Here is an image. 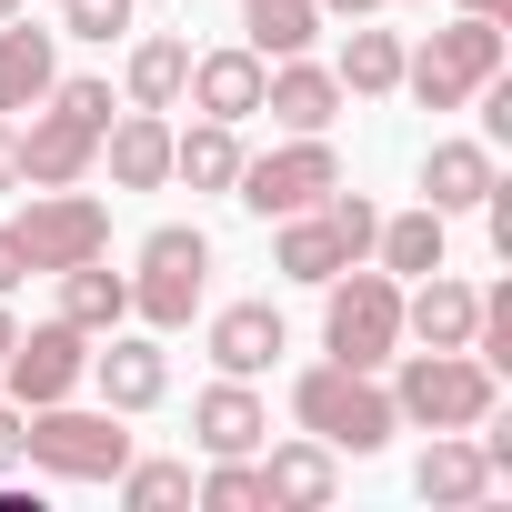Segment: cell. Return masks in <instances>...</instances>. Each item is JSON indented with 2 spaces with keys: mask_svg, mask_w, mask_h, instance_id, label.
Here are the masks:
<instances>
[{
  "mask_svg": "<svg viewBox=\"0 0 512 512\" xmlns=\"http://www.w3.org/2000/svg\"><path fill=\"white\" fill-rule=\"evenodd\" d=\"M372 201L362 191H322L312 211H282V241H272V272L282 282H302V292H322L332 272H352V262H372Z\"/></svg>",
  "mask_w": 512,
  "mask_h": 512,
  "instance_id": "obj_3",
  "label": "cell"
},
{
  "mask_svg": "<svg viewBox=\"0 0 512 512\" xmlns=\"http://www.w3.org/2000/svg\"><path fill=\"white\" fill-rule=\"evenodd\" d=\"M502 71V21L452 11L442 31H422V51H402V91L422 111H472V91Z\"/></svg>",
  "mask_w": 512,
  "mask_h": 512,
  "instance_id": "obj_6",
  "label": "cell"
},
{
  "mask_svg": "<svg viewBox=\"0 0 512 512\" xmlns=\"http://www.w3.org/2000/svg\"><path fill=\"white\" fill-rule=\"evenodd\" d=\"M472 322H482V292L452 272H422L402 292V342H422V352H472Z\"/></svg>",
  "mask_w": 512,
  "mask_h": 512,
  "instance_id": "obj_14",
  "label": "cell"
},
{
  "mask_svg": "<svg viewBox=\"0 0 512 512\" xmlns=\"http://www.w3.org/2000/svg\"><path fill=\"white\" fill-rule=\"evenodd\" d=\"M191 502H201V512H272V492H262V452H211V472L191 482Z\"/></svg>",
  "mask_w": 512,
  "mask_h": 512,
  "instance_id": "obj_29",
  "label": "cell"
},
{
  "mask_svg": "<svg viewBox=\"0 0 512 512\" xmlns=\"http://www.w3.org/2000/svg\"><path fill=\"white\" fill-rule=\"evenodd\" d=\"M101 171V131H81L71 111H31V131H21V191H61V181H91Z\"/></svg>",
  "mask_w": 512,
  "mask_h": 512,
  "instance_id": "obj_13",
  "label": "cell"
},
{
  "mask_svg": "<svg viewBox=\"0 0 512 512\" xmlns=\"http://www.w3.org/2000/svg\"><path fill=\"white\" fill-rule=\"evenodd\" d=\"M0 382H11V402H21V412H41V402H71V392L91 382V332H71V322L51 312L41 332H21V342H11Z\"/></svg>",
  "mask_w": 512,
  "mask_h": 512,
  "instance_id": "obj_10",
  "label": "cell"
},
{
  "mask_svg": "<svg viewBox=\"0 0 512 512\" xmlns=\"http://www.w3.org/2000/svg\"><path fill=\"white\" fill-rule=\"evenodd\" d=\"M442 251H452V221L422 201V211H392V221H372V262L392 272V282H422V272H442Z\"/></svg>",
  "mask_w": 512,
  "mask_h": 512,
  "instance_id": "obj_24",
  "label": "cell"
},
{
  "mask_svg": "<svg viewBox=\"0 0 512 512\" xmlns=\"http://www.w3.org/2000/svg\"><path fill=\"white\" fill-rule=\"evenodd\" d=\"M171 181L231 191V181H241V121H191V131H171Z\"/></svg>",
  "mask_w": 512,
  "mask_h": 512,
  "instance_id": "obj_27",
  "label": "cell"
},
{
  "mask_svg": "<svg viewBox=\"0 0 512 512\" xmlns=\"http://www.w3.org/2000/svg\"><path fill=\"white\" fill-rule=\"evenodd\" d=\"M241 41L262 61H292L322 41V0H241Z\"/></svg>",
  "mask_w": 512,
  "mask_h": 512,
  "instance_id": "obj_28",
  "label": "cell"
},
{
  "mask_svg": "<svg viewBox=\"0 0 512 512\" xmlns=\"http://www.w3.org/2000/svg\"><path fill=\"white\" fill-rule=\"evenodd\" d=\"M322 352L352 362V372H382L402 352V282L382 262H352L322 282Z\"/></svg>",
  "mask_w": 512,
  "mask_h": 512,
  "instance_id": "obj_4",
  "label": "cell"
},
{
  "mask_svg": "<svg viewBox=\"0 0 512 512\" xmlns=\"http://www.w3.org/2000/svg\"><path fill=\"white\" fill-rule=\"evenodd\" d=\"M51 81H61V31H31V11L0 21V111H41Z\"/></svg>",
  "mask_w": 512,
  "mask_h": 512,
  "instance_id": "obj_21",
  "label": "cell"
},
{
  "mask_svg": "<svg viewBox=\"0 0 512 512\" xmlns=\"http://www.w3.org/2000/svg\"><path fill=\"white\" fill-rule=\"evenodd\" d=\"M111 482H121V502H131V512H181V502H191V462H161V452H151V462L131 452Z\"/></svg>",
  "mask_w": 512,
  "mask_h": 512,
  "instance_id": "obj_30",
  "label": "cell"
},
{
  "mask_svg": "<svg viewBox=\"0 0 512 512\" xmlns=\"http://www.w3.org/2000/svg\"><path fill=\"white\" fill-rule=\"evenodd\" d=\"M141 0H61V41H121Z\"/></svg>",
  "mask_w": 512,
  "mask_h": 512,
  "instance_id": "obj_31",
  "label": "cell"
},
{
  "mask_svg": "<svg viewBox=\"0 0 512 512\" xmlns=\"http://www.w3.org/2000/svg\"><path fill=\"white\" fill-rule=\"evenodd\" d=\"M502 181V161H492V141H432L422 151V201L452 221V211H482V191Z\"/></svg>",
  "mask_w": 512,
  "mask_h": 512,
  "instance_id": "obj_20",
  "label": "cell"
},
{
  "mask_svg": "<svg viewBox=\"0 0 512 512\" xmlns=\"http://www.w3.org/2000/svg\"><path fill=\"white\" fill-rule=\"evenodd\" d=\"M181 81H191V41L181 31L131 41V61H121V101L131 111H181Z\"/></svg>",
  "mask_w": 512,
  "mask_h": 512,
  "instance_id": "obj_25",
  "label": "cell"
},
{
  "mask_svg": "<svg viewBox=\"0 0 512 512\" xmlns=\"http://www.w3.org/2000/svg\"><path fill=\"white\" fill-rule=\"evenodd\" d=\"M201 292H211V241H201L191 221H161V231L131 251V322H141V332H191Z\"/></svg>",
  "mask_w": 512,
  "mask_h": 512,
  "instance_id": "obj_7",
  "label": "cell"
},
{
  "mask_svg": "<svg viewBox=\"0 0 512 512\" xmlns=\"http://www.w3.org/2000/svg\"><path fill=\"white\" fill-rule=\"evenodd\" d=\"M322 191H342V151H332V131H292V141H282V151H262V161L241 151V181H231V201H241L251 221L312 211Z\"/></svg>",
  "mask_w": 512,
  "mask_h": 512,
  "instance_id": "obj_8",
  "label": "cell"
},
{
  "mask_svg": "<svg viewBox=\"0 0 512 512\" xmlns=\"http://www.w3.org/2000/svg\"><path fill=\"white\" fill-rule=\"evenodd\" d=\"M392 362H402V372H392L382 392H392L402 432H472V422H492V402H502V372L472 362V352H392Z\"/></svg>",
  "mask_w": 512,
  "mask_h": 512,
  "instance_id": "obj_1",
  "label": "cell"
},
{
  "mask_svg": "<svg viewBox=\"0 0 512 512\" xmlns=\"http://www.w3.org/2000/svg\"><path fill=\"white\" fill-rule=\"evenodd\" d=\"M21 282H31V251H21V231H11V221H0V302H11Z\"/></svg>",
  "mask_w": 512,
  "mask_h": 512,
  "instance_id": "obj_33",
  "label": "cell"
},
{
  "mask_svg": "<svg viewBox=\"0 0 512 512\" xmlns=\"http://www.w3.org/2000/svg\"><path fill=\"white\" fill-rule=\"evenodd\" d=\"M262 51L251 41H221V51H191V81H181V101L201 111V121H262Z\"/></svg>",
  "mask_w": 512,
  "mask_h": 512,
  "instance_id": "obj_12",
  "label": "cell"
},
{
  "mask_svg": "<svg viewBox=\"0 0 512 512\" xmlns=\"http://www.w3.org/2000/svg\"><path fill=\"white\" fill-rule=\"evenodd\" d=\"M262 492H272V512H322V502L342 492V452L312 442V432L262 442Z\"/></svg>",
  "mask_w": 512,
  "mask_h": 512,
  "instance_id": "obj_15",
  "label": "cell"
},
{
  "mask_svg": "<svg viewBox=\"0 0 512 512\" xmlns=\"http://www.w3.org/2000/svg\"><path fill=\"white\" fill-rule=\"evenodd\" d=\"M11 231L31 251V272H71V262H101V251H111V201L81 191V181H61V191H31Z\"/></svg>",
  "mask_w": 512,
  "mask_h": 512,
  "instance_id": "obj_9",
  "label": "cell"
},
{
  "mask_svg": "<svg viewBox=\"0 0 512 512\" xmlns=\"http://www.w3.org/2000/svg\"><path fill=\"white\" fill-rule=\"evenodd\" d=\"M191 432H201V462H211V452H262V442H272V402L251 392L241 372H221V382L191 402Z\"/></svg>",
  "mask_w": 512,
  "mask_h": 512,
  "instance_id": "obj_18",
  "label": "cell"
},
{
  "mask_svg": "<svg viewBox=\"0 0 512 512\" xmlns=\"http://www.w3.org/2000/svg\"><path fill=\"white\" fill-rule=\"evenodd\" d=\"M372 11H392V0H322V21H372Z\"/></svg>",
  "mask_w": 512,
  "mask_h": 512,
  "instance_id": "obj_36",
  "label": "cell"
},
{
  "mask_svg": "<svg viewBox=\"0 0 512 512\" xmlns=\"http://www.w3.org/2000/svg\"><path fill=\"white\" fill-rule=\"evenodd\" d=\"M0 472H21V402H0Z\"/></svg>",
  "mask_w": 512,
  "mask_h": 512,
  "instance_id": "obj_35",
  "label": "cell"
},
{
  "mask_svg": "<svg viewBox=\"0 0 512 512\" xmlns=\"http://www.w3.org/2000/svg\"><path fill=\"white\" fill-rule=\"evenodd\" d=\"M21 11H31V0H0V21H21Z\"/></svg>",
  "mask_w": 512,
  "mask_h": 512,
  "instance_id": "obj_39",
  "label": "cell"
},
{
  "mask_svg": "<svg viewBox=\"0 0 512 512\" xmlns=\"http://www.w3.org/2000/svg\"><path fill=\"white\" fill-rule=\"evenodd\" d=\"M292 422H302L312 442L352 452V462H372V452L402 432V412H392L382 372H352V362H312V372L292 382Z\"/></svg>",
  "mask_w": 512,
  "mask_h": 512,
  "instance_id": "obj_2",
  "label": "cell"
},
{
  "mask_svg": "<svg viewBox=\"0 0 512 512\" xmlns=\"http://www.w3.org/2000/svg\"><path fill=\"white\" fill-rule=\"evenodd\" d=\"M51 282H61V322H71V332H91V342H101V332H121V322H131V272H111V251H101V262L51 272Z\"/></svg>",
  "mask_w": 512,
  "mask_h": 512,
  "instance_id": "obj_23",
  "label": "cell"
},
{
  "mask_svg": "<svg viewBox=\"0 0 512 512\" xmlns=\"http://www.w3.org/2000/svg\"><path fill=\"white\" fill-rule=\"evenodd\" d=\"M91 392L131 422V412H161V392H171V352H161V332H101V352H91Z\"/></svg>",
  "mask_w": 512,
  "mask_h": 512,
  "instance_id": "obj_11",
  "label": "cell"
},
{
  "mask_svg": "<svg viewBox=\"0 0 512 512\" xmlns=\"http://www.w3.org/2000/svg\"><path fill=\"white\" fill-rule=\"evenodd\" d=\"M41 101H51V111H71L81 131H111V81H91V71H81V81H51Z\"/></svg>",
  "mask_w": 512,
  "mask_h": 512,
  "instance_id": "obj_32",
  "label": "cell"
},
{
  "mask_svg": "<svg viewBox=\"0 0 512 512\" xmlns=\"http://www.w3.org/2000/svg\"><path fill=\"white\" fill-rule=\"evenodd\" d=\"M262 111H272V131H332L342 121V81L312 51H292V61L262 71Z\"/></svg>",
  "mask_w": 512,
  "mask_h": 512,
  "instance_id": "obj_16",
  "label": "cell"
},
{
  "mask_svg": "<svg viewBox=\"0 0 512 512\" xmlns=\"http://www.w3.org/2000/svg\"><path fill=\"white\" fill-rule=\"evenodd\" d=\"M0 191H21V131H11V111H0Z\"/></svg>",
  "mask_w": 512,
  "mask_h": 512,
  "instance_id": "obj_34",
  "label": "cell"
},
{
  "mask_svg": "<svg viewBox=\"0 0 512 512\" xmlns=\"http://www.w3.org/2000/svg\"><path fill=\"white\" fill-rule=\"evenodd\" d=\"M21 462H31L41 482H111V472L131 462V432H121L111 402H101V412L41 402V412H21Z\"/></svg>",
  "mask_w": 512,
  "mask_h": 512,
  "instance_id": "obj_5",
  "label": "cell"
},
{
  "mask_svg": "<svg viewBox=\"0 0 512 512\" xmlns=\"http://www.w3.org/2000/svg\"><path fill=\"white\" fill-rule=\"evenodd\" d=\"M452 11H482V21H502V11H512V0H452Z\"/></svg>",
  "mask_w": 512,
  "mask_h": 512,
  "instance_id": "obj_38",
  "label": "cell"
},
{
  "mask_svg": "<svg viewBox=\"0 0 512 512\" xmlns=\"http://www.w3.org/2000/svg\"><path fill=\"white\" fill-rule=\"evenodd\" d=\"M492 482H502V472L482 462V442H472V432H432V442H422V462H412V492H422L432 512H472Z\"/></svg>",
  "mask_w": 512,
  "mask_h": 512,
  "instance_id": "obj_17",
  "label": "cell"
},
{
  "mask_svg": "<svg viewBox=\"0 0 512 512\" xmlns=\"http://www.w3.org/2000/svg\"><path fill=\"white\" fill-rule=\"evenodd\" d=\"M332 81H342V101H392V91H402V31H372V21H352V41H342Z\"/></svg>",
  "mask_w": 512,
  "mask_h": 512,
  "instance_id": "obj_26",
  "label": "cell"
},
{
  "mask_svg": "<svg viewBox=\"0 0 512 512\" xmlns=\"http://www.w3.org/2000/svg\"><path fill=\"white\" fill-rule=\"evenodd\" d=\"M11 342H21V322H11V302H0V362H11Z\"/></svg>",
  "mask_w": 512,
  "mask_h": 512,
  "instance_id": "obj_37",
  "label": "cell"
},
{
  "mask_svg": "<svg viewBox=\"0 0 512 512\" xmlns=\"http://www.w3.org/2000/svg\"><path fill=\"white\" fill-rule=\"evenodd\" d=\"M101 161H111L121 191H161L171 181V111H131L121 101V121L101 131Z\"/></svg>",
  "mask_w": 512,
  "mask_h": 512,
  "instance_id": "obj_19",
  "label": "cell"
},
{
  "mask_svg": "<svg viewBox=\"0 0 512 512\" xmlns=\"http://www.w3.org/2000/svg\"><path fill=\"white\" fill-rule=\"evenodd\" d=\"M282 352H292V332H282L272 302H231V312H211V362H221V372L251 382V372H272Z\"/></svg>",
  "mask_w": 512,
  "mask_h": 512,
  "instance_id": "obj_22",
  "label": "cell"
}]
</instances>
